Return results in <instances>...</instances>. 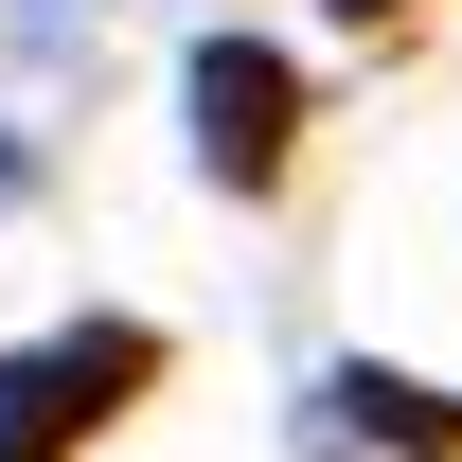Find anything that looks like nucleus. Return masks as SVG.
<instances>
[{
  "label": "nucleus",
  "instance_id": "f257e3e1",
  "mask_svg": "<svg viewBox=\"0 0 462 462\" xmlns=\"http://www.w3.org/2000/svg\"><path fill=\"white\" fill-rule=\"evenodd\" d=\"M161 392V320H54L0 356V462H89V427Z\"/></svg>",
  "mask_w": 462,
  "mask_h": 462
},
{
  "label": "nucleus",
  "instance_id": "f03ea898",
  "mask_svg": "<svg viewBox=\"0 0 462 462\" xmlns=\"http://www.w3.org/2000/svg\"><path fill=\"white\" fill-rule=\"evenodd\" d=\"M285 143H302V71L267 36H196V178L214 196H267Z\"/></svg>",
  "mask_w": 462,
  "mask_h": 462
},
{
  "label": "nucleus",
  "instance_id": "7ed1b4c3",
  "mask_svg": "<svg viewBox=\"0 0 462 462\" xmlns=\"http://www.w3.org/2000/svg\"><path fill=\"white\" fill-rule=\"evenodd\" d=\"M320 409H338L356 445H409V462H462V392H427V374H392V356H338V374H320Z\"/></svg>",
  "mask_w": 462,
  "mask_h": 462
},
{
  "label": "nucleus",
  "instance_id": "20e7f679",
  "mask_svg": "<svg viewBox=\"0 0 462 462\" xmlns=\"http://www.w3.org/2000/svg\"><path fill=\"white\" fill-rule=\"evenodd\" d=\"M18 18H36V36H71V0H18Z\"/></svg>",
  "mask_w": 462,
  "mask_h": 462
},
{
  "label": "nucleus",
  "instance_id": "39448f33",
  "mask_svg": "<svg viewBox=\"0 0 462 462\" xmlns=\"http://www.w3.org/2000/svg\"><path fill=\"white\" fill-rule=\"evenodd\" d=\"M338 18H356V36H374V18H409V0H338Z\"/></svg>",
  "mask_w": 462,
  "mask_h": 462
},
{
  "label": "nucleus",
  "instance_id": "423d86ee",
  "mask_svg": "<svg viewBox=\"0 0 462 462\" xmlns=\"http://www.w3.org/2000/svg\"><path fill=\"white\" fill-rule=\"evenodd\" d=\"M18 178H36V161H18V143H0V196H18Z\"/></svg>",
  "mask_w": 462,
  "mask_h": 462
}]
</instances>
